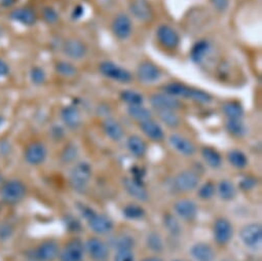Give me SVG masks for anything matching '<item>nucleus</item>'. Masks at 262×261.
Returning <instances> with one entry per match:
<instances>
[{"label":"nucleus","instance_id":"nucleus-1","mask_svg":"<svg viewBox=\"0 0 262 261\" xmlns=\"http://www.w3.org/2000/svg\"><path fill=\"white\" fill-rule=\"evenodd\" d=\"M162 92L176 98H183L196 103L209 104L212 101V96L201 89H195L182 83H169L163 85Z\"/></svg>","mask_w":262,"mask_h":261},{"label":"nucleus","instance_id":"nucleus-2","mask_svg":"<svg viewBox=\"0 0 262 261\" xmlns=\"http://www.w3.org/2000/svg\"><path fill=\"white\" fill-rule=\"evenodd\" d=\"M78 209L81 216L86 219L91 231L96 235L106 236L113 231L114 223L109 216L99 213L87 205H80Z\"/></svg>","mask_w":262,"mask_h":261},{"label":"nucleus","instance_id":"nucleus-3","mask_svg":"<svg viewBox=\"0 0 262 261\" xmlns=\"http://www.w3.org/2000/svg\"><path fill=\"white\" fill-rule=\"evenodd\" d=\"M93 176V169L90 162L79 161L74 165L70 172L69 181L71 187L79 192L83 193L88 189Z\"/></svg>","mask_w":262,"mask_h":261},{"label":"nucleus","instance_id":"nucleus-4","mask_svg":"<svg viewBox=\"0 0 262 261\" xmlns=\"http://www.w3.org/2000/svg\"><path fill=\"white\" fill-rule=\"evenodd\" d=\"M99 72L104 77L122 85L131 84L134 78L132 72L112 61L101 62L99 65Z\"/></svg>","mask_w":262,"mask_h":261},{"label":"nucleus","instance_id":"nucleus-5","mask_svg":"<svg viewBox=\"0 0 262 261\" xmlns=\"http://www.w3.org/2000/svg\"><path fill=\"white\" fill-rule=\"evenodd\" d=\"M133 22L129 14L125 12L118 13L111 22V32L117 39L125 41L133 34Z\"/></svg>","mask_w":262,"mask_h":261},{"label":"nucleus","instance_id":"nucleus-6","mask_svg":"<svg viewBox=\"0 0 262 261\" xmlns=\"http://www.w3.org/2000/svg\"><path fill=\"white\" fill-rule=\"evenodd\" d=\"M240 239L248 249H259L262 243V226L259 223L245 225L240 232Z\"/></svg>","mask_w":262,"mask_h":261},{"label":"nucleus","instance_id":"nucleus-7","mask_svg":"<svg viewBox=\"0 0 262 261\" xmlns=\"http://www.w3.org/2000/svg\"><path fill=\"white\" fill-rule=\"evenodd\" d=\"M86 254L94 261H108L110 256L109 245L102 239L92 237L85 243Z\"/></svg>","mask_w":262,"mask_h":261},{"label":"nucleus","instance_id":"nucleus-8","mask_svg":"<svg viewBox=\"0 0 262 261\" xmlns=\"http://www.w3.org/2000/svg\"><path fill=\"white\" fill-rule=\"evenodd\" d=\"M155 36L157 42L166 50H176L181 42V38H180L177 30L168 24L158 26Z\"/></svg>","mask_w":262,"mask_h":261},{"label":"nucleus","instance_id":"nucleus-9","mask_svg":"<svg viewBox=\"0 0 262 261\" xmlns=\"http://www.w3.org/2000/svg\"><path fill=\"white\" fill-rule=\"evenodd\" d=\"M85 256V243L78 238H73L65 245L58 257L60 261H84Z\"/></svg>","mask_w":262,"mask_h":261},{"label":"nucleus","instance_id":"nucleus-10","mask_svg":"<svg viewBox=\"0 0 262 261\" xmlns=\"http://www.w3.org/2000/svg\"><path fill=\"white\" fill-rule=\"evenodd\" d=\"M26 190V186L21 180L13 179L1 187V198L7 204H18L25 198Z\"/></svg>","mask_w":262,"mask_h":261},{"label":"nucleus","instance_id":"nucleus-11","mask_svg":"<svg viewBox=\"0 0 262 261\" xmlns=\"http://www.w3.org/2000/svg\"><path fill=\"white\" fill-rule=\"evenodd\" d=\"M137 79L143 85H152L161 78L162 72L160 68L150 61L141 62L136 70Z\"/></svg>","mask_w":262,"mask_h":261},{"label":"nucleus","instance_id":"nucleus-12","mask_svg":"<svg viewBox=\"0 0 262 261\" xmlns=\"http://www.w3.org/2000/svg\"><path fill=\"white\" fill-rule=\"evenodd\" d=\"M60 253L59 244L54 240L42 242L30 252L29 257L35 261H53Z\"/></svg>","mask_w":262,"mask_h":261},{"label":"nucleus","instance_id":"nucleus-13","mask_svg":"<svg viewBox=\"0 0 262 261\" xmlns=\"http://www.w3.org/2000/svg\"><path fill=\"white\" fill-rule=\"evenodd\" d=\"M149 103L154 110H175L178 111L183 107L182 102L178 98L166 93H154L149 97Z\"/></svg>","mask_w":262,"mask_h":261},{"label":"nucleus","instance_id":"nucleus-14","mask_svg":"<svg viewBox=\"0 0 262 261\" xmlns=\"http://www.w3.org/2000/svg\"><path fill=\"white\" fill-rule=\"evenodd\" d=\"M201 177L194 171L185 170L180 172L174 179V185L180 192H190L200 186Z\"/></svg>","mask_w":262,"mask_h":261},{"label":"nucleus","instance_id":"nucleus-15","mask_svg":"<svg viewBox=\"0 0 262 261\" xmlns=\"http://www.w3.org/2000/svg\"><path fill=\"white\" fill-rule=\"evenodd\" d=\"M213 237L221 246L228 244L234 238V226L226 218H218L213 225Z\"/></svg>","mask_w":262,"mask_h":261},{"label":"nucleus","instance_id":"nucleus-16","mask_svg":"<svg viewBox=\"0 0 262 261\" xmlns=\"http://www.w3.org/2000/svg\"><path fill=\"white\" fill-rule=\"evenodd\" d=\"M129 10L131 15L141 23H147L153 18V8L148 0H132Z\"/></svg>","mask_w":262,"mask_h":261},{"label":"nucleus","instance_id":"nucleus-17","mask_svg":"<svg viewBox=\"0 0 262 261\" xmlns=\"http://www.w3.org/2000/svg\"><path fill=\"white\" fill-rule=\"evenodd\" d=\"M174 211L178 218L183 221H192L199 213L196 203L190 199H181L174 204Z\"/></svg>","mask_w":262,"mask_h":261},{"label":"nucleus","instance_id":"nucleus-18","mask_svg":"<svg viewBox=\"0 0 262 261\" xmlns=\"http://www.w3.org/2000/svg\"><path fill=\"white\" fill-rule=\"evenodd\" d=\"M123 185L126 191L138 202L145 203L149 200V192L147 191L142 182L133 177H125L123 179Z\"/></svg>","mask_w":262,"mask_h":261},{"label":"nucleus","instance_id":"nucleus-19","mask_svg":"<svg viewBox=\"0 0 262 261\" xmlns=\"http://www.w3.org/2000/svg\"><path fill=\"white\" fill-rule=\"evenodd\" d=\"M63 53L68 59L73 61L83 60L88 53L86 43L78 38H69L63 44Z\"/></svg>","mask_w":262,"mask_h":261},{"label":"nucleus","instance_id":"nucleus-20","mask_svg":"<svg viewBox=\"0 0 262 261\" xmlns=\"http://www.w3.org/2000/svg\"><path fill=\"white\" fill-rule=\"evenodd\" d=\"M169 143L181 155L192 156L196 152L195 144L190 139L180 134H171L169 137Z\"/></svg>","mask_w":262,"mask_h":261},{"label":"nucleus","instance_id":"nucleus-21","mask_svg":"<svg viewBox=\"0 0 262 261\" xmlns=\"http://www.w3.org/2000/svg\"><path fill=\"white\" fill-rule=\"evenodd\" d=\"M61 119L64 125L70 130H77L83 124V116L74 104L67 105L61 110Z\"/></svg>","mask_w":262,"mask_h":261},{"label":"nucleus","instance_id":"nucleus-22","mask_svg":"<svg viewBox=\"0 0 262 261\" xmlns=\"http://www.w3.org/2000/svg\"><path fill=\"white\" fill-rule=\"evenodd\" d=\"M47 155L46 147L40 142H33L25 151V159L31 166H39L45 160Z\"/></svg>","mask_w":262,"mask_h":261},{"label":"nucleus","instance_id":"nucleus-23","mask_svg":"<svg viewBox=\"0 0 262 261\" xmlns=\"http://www.w3.org/2000/svg\"><path fill=\"white\" fill-rule=\"evenodd\" d=\"M102 130L106 137L113 142H121L125 136V130L116 119L107 117L102 122Z\"/></svg>","mask_w":262,"mask_h":261},{"label":"nucleus","instance_id":"nucleus-24","mask_svg":"<svg viewBox=\"0 0 262 261\" xmlns=\"http://www.w3.org/2000/svg\"><path fill=\"white\" fill-rule=\"evenodd\" d=\"M139 128L141 132L153 142L158 143L165 140V130H163L161 126L153 119L139 123Z\"/></svg>","mask_w":262,"mask_h":261},{"label":"nucleus","instance_id":"nucleus-25","mask_svg":"<svg viewBox=\"0 0 262 261\" xmlns=\"http://www.w3.org/2000/svg\"><path fill=\"white\" fill-rule=\"evenodd\" d=\"M190 255L195 261H215L216 253L209 244L200 242L192 245Z\"/></svg>","mask_w":262,"mask_h":261},{"label":"nucleus","instance_id":"nucleus-26","mask_svg":"<svg viewBox=\"0 0 262 261\" xmlns=\"http://www.w3.org/2000/svg\"><path fill=\"white\" fill-rule=\"evenodd\" d=\"M127 148L129 152L136 158H141L147 153V143L138 135H131L127 139Z\"/></svg>","mask_w":262,"mask_h":261},{"label":"nucleus","instance_id":"nucleus-27","mask_svg":"<svg viewBox=\"0 0 262 261\" xmlns=\"http://www.w3.org/2000/svg\"><path fill=\"white\" fill-rule=\"evenodd\" d=\"M211 42L207 39H201L198 42H195L191 47L190 51V59L194 64H202L206 57L211 52Z\"/></svg>","mask_w":262,"mask_h":261},{"label":"nucleus","instance_id":"nucleus-28","mask_svg":"<svg viewBox=\"0 0 262 261\" xmlns=\"http://www.w3.org/2000/svg\"><path fill=\"white\" fill-rule=\"evenodd\" d=\"M10 18L25 26H33L37 21V15L33 9L29 7H19L11 11Z\"/></svg>","mask_w":262,"mask_h":261},{"label":"nucleus","instance_id":"nucleus-29","mask_svg":"<svg viewBox=\"0 0 262 261\" xmlns=\"http://www.w3.org/2000/svg\"><path fill=\"white\" fill-rule=\"evenodd\" d=\"M222 112L228 120H243L245 109L241 102L229 100L222 104Z\"/></svg>","mask_w":262,"mask_h":261},{"label":"nucleus","instance_id":"nucleus-30","mask_svg":"<svg viewBox=\"0 0 262 261\" xmlns=\"http://www.w3.org/2000/svg\"><path fill=\"white\" fill-rule=\"evenodd\" d=\"M202 157L206 164L212 169H219L222 166V156L217 149L211 146H204L201 149Z\"/></svg>","mask_w":262,"mask_h":261},{"label":"nucleus","instance_id":"nucleus-31","mask_svg":"<svg viewBox=\"0 0 262 261\" xmlns=\"http://www.w3.org/2000/svg\"><path fill=\"white\" fill-rule=\"evenodd\" d=\"M159 121L169 129L175 130L181 125V118L175 110H155Z\"/></svg>","mask_w":262,"mask_h":261},{"label":"nucleus","instance_id":"nucleus-32","mask_svg":"<svg viewBox=\"0 0 262 261\" xmlns=\"http://www.w3.org/2000/svg\"><path fill=\"white\" fill-rule=\"evenodd\" d=\"M135 240L132 236L127 234H120L116 237L111 238L109 246L113 247L117 251L120 250H133L135 247Z\"/></svg>","mask_w":262,"mask_h":261},{"label":"nucleus","instance_id":"nucleus-33","mask_svg":"<svg viewBox=\"0 0 262 261\" xmlns=\"http://www.w3.org/2000/svg\"><path fill=\"white\" fill-rule=\"evenodd\" d=\"M216 192L223 201H232L236 198L237 195V188L234 184L228 179H222V180L216 185Z\"/></svg>","mask_w":262,"mask_h":261},{"label":"nucleus","instance_id":"nucleus-34","mask_svg":"<svg viewBox=\"0 0 262 261\" xmlns=\"http://www.w3.org/2000/svg\"><path fill=\"white\" fill-rule=\"evenodd\" d=\"M128 116L138 123H142L152 119V112L149 108L145 107L144 105H135V106H128L127 109Z\"/></svg>","mask_w":262,"mask_h":261},{"label":"nucleus","instance_id":"nucleus-35","mask_svg":"<svg viewBox=\"0 0 262 261\" xmlns=\"http://www.w3.org/2000/svg\"><path fill=\"white\" fill-rule=\"evenodd\" d=\"M225 129L227 132L238 138H242L247 135L248 129L245 125L243 120H228L226 119L225 122Z\"/></svg>","mask_w":262,"mask_h":261},{"label":"nucleus","instance_id":"nucleus-36","mask_svg":"<svg viewBox=\"0 0 262 261\" xmlns=\"http://www.w3.org/2000/svg\"><path fill=\"white\" fill-rule=\"evenodd\" d=\"M120 98L121 100L124 103H126L128 106L143 105L145 101V98L141 93L131 89L123 90L120 94Z\"/></svg>","mask_w":262,"mask_h":261},{"label":"nucleus","instance_id":"nucleus-37","mask_svg":"<svg viewBox=\"0 0 262 261\" xmlns=\"http://www.w3.org/2000/svg\"><path fill=\"white\" fill-rule=\"evenodd\" d=\"M227 159L234 168L236 169H245L249 164V159L246 155L245 152H243L240 149H232L229 150L227 153Z\"/></svg>","mask_w":262,"mask_h":261},{"label":"nucleus","instance_id":"nucleus-38","mask_svg":"<svg viewBox=\"0 0 262 261\" xmlns=\"http://www.w3.org/2000/svg\"><path fill=\"white\" fill-rule=\"evenodd\" d=\"M145 215V209L139 204L131 203L123 208V216L129 220H141Z\"/></svg>","mask_w":262,"mask_h":261},{"label":"nucleus","instance_id":"nucleus-39","mask_svg":"<svg viewBox=\"0 0 262 261\" xmlns=\"http://www.w3.org/2000/svg\"><path fill=\"white\" fill-rule=\"evenodd\" d=\"M162 223H163V226L166 227V230L172 235V236H175V237H178L180 234H181L182 232V227H181V224H180L179 220L177 219L176 216L170 214V213H167L163 215V218H162Z\"/></svg>","mask_w":262,"mask_h":261},{"label":"nucleus","instance_id":"nucleus-40","mask_svg":"<svg viewBox=\"0 0 262 261\" xmlns=\"http://www.w3.org/2000/svg\"><path fill=\"white\" fill-rule=\"evenodd\" d=\"M146 246L154 253H160L165 246L161 236L156 232H151L146 237Z\"/></svg>","mask_w":262,"mask_h":261},{"label":"nucleus","instance_id":"nucleus-41","mask_svg":"<svg viewBox=\"0 0 262 261\" xmlns=\"http://www.w3.org/2000/svg\"><path fill=\"white\" fill-rule=\"evenodd\" d=\"M56 72L66 78H72L77 74V68L70 62L67 61H59L55 66Z\"/></svg>","mask_w":262,"mask_h":261},{"label":"nucleus","instance_id":"nucleus-42","mask_svg":"<svg viewBox=\"0 0 262 261\" xmlns=\"http://www.w3.org/2000/svg\"><path fill=\"white\" fill-rule=\"evenodd\" d=\"M216 194V185L212 181H207L198 187V197L203 201H209Z\"/></svg>","mask_w":262,"mask_h":261},{"label":"nucleus","instance_id":"nucleus-43","mask_svg":"<svg viewBox=\"0 0 262 261\" xmlns=\"http://www.w3.org/2000/svg\"><path fill=\"white\" fill-rule=\"evenodd\" d=\"M30 78L32 80V83L36 86H40L45 83L46 80V73L44 70L40 67H34L32 68L30 72Z\"/></svg>","mask_w":262,"mask_h":261},{"label":"nucleus","instance_id":"nucleus-44","mask_svg":"<svg viewBox=\"0 0 262 261\" xmlns=\"http://www.w3.org/2000/svg\"><path fill=\"white\" fill-rule=\"evenodd\" d=\"M77 156H78V149L74 144H69L68 146H66L62 152V159L65 162H72L76 159Z\"/></svg>","mask_w":262,"mask_h":261},{"label":"nucleus","instance_id":"nucleus-45","mask_svg":"<svg viewBox=\"0 0 262 261\" xmlns=\"http://www.w3.org/2000/svg\"><path fill=\"white\" fill-rule=\"evenodd\" d=\"M42 17L48 24H56L59 21L60 15L58 11L52 6H45L42 9Z\"/></svg>","mask_w":262,"mask_h":261},{"label":"nucleus","instance_id":"nucleus-46","mask_svg":"<svg viewBox=\"0 0 262 261\" xmlns=\"http://www.w3.org/2000/svg\"><path fill=\"white\" fill-rule=\"evenodd\" d=\"M113 261H136L133 250H120L116 252Z\"/></svg>","mask_w":262,"mask_h":261},{"label":"nucleus","instance_id":"nucleus-47","mask_svg":"<svg viewBox=\"0 0 262 261\" xmlns=\"http://www.w3.org/2000/svg\"><path fill=\"white\" fill-rule=\"evenodd\" d=\"M257 185V179L255 177H252V176H246L244 177L239 186L242 190L244 191H249V190H252L255 188V186Z\"/></svg>","mask_w":262,"mask_h":261},{"label":"nucleus","instance_id":"nucleus-48","mask_svg":"<svg viewBox=\"0 0 262 261\" xmlns=\"http://www.w3.org/2000/svg\"><path fill=\"white\" fill-rule=\"evenodd\" d=\"M212 6L219 12H224L229 7V0H210Z\"/></svg>","mask_w":262,"mask_h":261},{"label":"nucleus","instance_id":"nucleus-49","mask_svg":"<svg viewBox=\"0 0 262 261\" xmlns=\"http://www.w3.org/2000/svg\"><path fill=\"white\" fill-rule=\"evenodd\" d=\"M12 230L7 224H0V239H8L11 236Z\"/></svg>","mask_w":262,"mask_h":261},{"label":"nucleus","instance_id":"nucleus-50","mask_svg":"<svg viewBox=\"0 0 262 261\" xmlns=\"http://www.w3.org/2000/svg\"><path fill=\"white\" fill-rule=\"evenodd\" d=\"M85 13V8L81 6V5H78L76 7H74L73 11H72V18L74 20H77V19H80L81 17H83Z\"/></svg>","mask_w":262,"mask_h":261},{"label":"nucleus","instance_id":"nucleus-51","mask_svg":"<svg viewBox=\"0 0 262 261\" xmlns=\"http://www.w3.org/2000/svg\"><path fill=\"white\" fill-rule=\"evenodd\" d=\"M9 73V68L7 66V64L0 59V77L6 76Z\"/></svg>","mask_w":262,"mask_h":261},{"label":"nucleus","instance_id":"nucleus-52","mask_svg":"<svg viewBox=\"0 0 262 261\" xmlns=\"http://www.w3.org/2000/svg\"><path fill=\"white\" fill-rule=\"evenodd\" d=\"M142 261H163V260L157 256H149L144 258Z\"/></svg>","mask_w":262,"mask_h":261},{"label":"nucleus","instance_id":"nucleus-53","mask_svg":"<svg viewBox=\"0 0 262 261\" xmlns=\"http://www.w3.org/2000/svg\"><path fill=\"white\" fill-rule=\"evenodd\" d=\"M14 2V0H0V3L3 6H10Z\"/></svg>","mask_w":262,"mask_h":261},{"label":"nucleus","instance_id":"nucleus-54","mask_svg":"<svg viewBox=\"0 0 262 261\" xmlns=\"http://www.w3.org/2000/svg\"><path fill=\"white\" fill-rule=\"evenodd\" d=\"M2 122H3V120H2V118H1V117H0V126L2 125Z\"/></svg>","mask_w":262,"mask_h":261},{"label":"nucleus","instance_id":"nucleus-55","mask_svg":"<svg viewBox=\"0 0 262 261\" xmlns=\"http://www.w3.org/2000/svg\"><path fill=\"white\" fill-rule=\"evenodd\" d=\"M173 261H183V260H180V259H176V260H173Z\"/></svg>","mask_w":262,"mask_h":261},{"label":"nucleus","instance_id":"nucleus-56","mask_svg":"<svg viewBox=\"0 0 262 261\" xmlns=\"http://www.w3.org/2000/svg\"><path fill=\"white\" fill-rule=\"evenodd\" d=\"M34 261H35V260H34Z\"/></svg>","mask_w":262,"mask_h":261}]
</instances>
